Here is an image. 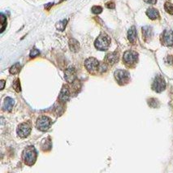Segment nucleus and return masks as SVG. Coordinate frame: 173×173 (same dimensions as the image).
Instances as JSON below:
<instances>
[{
    "instance_id": "1",
    "label": "nucleus",
    "mask_w": 173,
    "mask_h": 173,
    "mask_svg": "<svg viewBox=\"0 0 173 173\" xmlns=\"http://www.w3.org/2000/svg\"><path fill=\"white\" fill-rule=\"evenodd\" d=\"M111 38L105 34H101L94 42V46L98 50H106L110 46Z\"/></svg>"
},
{
    "instance_id": "2",
    "label": "nucleus",
    "mask_w": 173,
    "mask_h": 173,
    "mask_svg": "<svg viewBox=\"0 0 173 173\" xmlns=\"http://www.w3.org/2000/svg\"><path fill=\"white\" fill-rule=\"evenodd\" d=\"M23 159L25 164L32 166L37 159V151L34 146H29L23 152Z\"/></svg>"
},
{
    "instance_id": "3",
    "label": "nucleus",
    "mask_w": 173,
    "mask_h": 173,
    "mask_svg": "<svg viewBox=\"0 0 173 173\" xmlns=\"http://www.w3.org/2000/svg\"><path fill=\"white\" fill-rule=\"evenodd\" d=\"M165 88H166V82H165L164 77L160 75L156 76V77L154 78V82H153V85H152L153 90L157 93H161L165 90Z\"/></svg>"
},
{
    "instance_id": "4",
    "label": "nucleus",
    "mask_w": 173,
    "mask_h": 173,
    "mask_svg": "<svg viewBox=\"0 0 173 173\" xmlns=\"http://www.w3.org/2000/svg\"><path fill=\"white\" fill-rule=\"evenodd\" d=\"M115 80L119 82V84L120 85H124L125 83H127L129 79V73L125 71V70H116L114 73Z\"/></svg>"
},
{
    "instance_id": "5",
    "label": "nucleus",
    "mask_w": 173,
    "mask_h": 173,
    "mask_svg": "<svg viewBox=\"0 0 173 173\" xmlns=\"http://www.w3.org/2000/svg\"><path fill=\"white\" fill-rule=\"evenodd\" d=\"M51 125V120L47 116H41L37 121V128L40 131H46Z\"/></svg>"
},
{
    "instance_id": "6",
    "label": "nucleus",
    "mask_w": 173,
    "mask_h": 173,
    "mask_svg": "<svg viewBox=\"0 0 173 173\" xmlns=\"http://www.w3.org/2000/svg\"><path fill=\"white\" fill-rule=\"evenodd\" d=\"M99 62L95 58H88L85 61V66L86 67V69L90 72H94L98 70V67H99Z\"/></svg>"
},
{
    "instance_id": "7",
    "label": "nucleus",
    "mask_w": 173,
    "mask_h": 173,
    "mask_svg": "<svg viewBox=\"0 0 173 173\" xmlns=\"http://www.w3.org/2000/svg\"><path fill=\"white\" fill-rule=\"evenodd\" d=\"M31 133V126L28 123H22L17 128V134L21 138L27 137Z\"/></svg>"
},
{
    "instance_id": "8",
    "label": "nucleus",
    "mask_w": 173,
    "mask_h": 173,
    "mask_svg": "<svg viewBox=\"0 0 173 173\" xmlns=\"http://www.w3.org/2000/svg\"><path fill=\"white\" fill-rule=\"evenodd\" d=\"M138 59V54L133 50H127L125 51L123 56V59L125 63L128 64H133L137 61Z\"/></svg>"
},
{
    "instance_id": "9",
    "label": "nucleus",
    "mask_w": 173,
    "mask_h": 173,
    "mask_svg": "<svg viewBox=\"0 0 173 173\" xmlns=\"http://www.w3.org/2000/svg\"><path fill=\"white\" fill-rule=\"evenodd\" d=\"M162 41L165 46H171L173 45V32L172 30H164L162 35Z\"/></svg>"
},
{
    "instance_id": "10",
    "label": "nucleus",
    "mask_w": 173,
    "mask_h": 173,
    "mask_svg": "<svg viewBox=\"0 0 173 173\" xmlns=\"http://www.w3.org/2000/svg\"><path fill=\"white\" fill-rule=\"evenodd\" d=\"M64 77L65 80L68 83H73L74 81L76 80V70L73 67H68L66 69V71L64 72Z\"/></svg>"
},
{
    "instance_id": "11",
    "label": "nucleus",
    "mask_w": 173,
    "mask_h": 173,
    "mask_svg": "<svg viewBox=\"0 0 173 173\" xmlns=\"http://www.w3.org/2000/svg\"><path fill=\"white\" fill-rule=\"evenodd\" d=\"M142 37L145 42H149L150 39L153 37V29L150 26H144L142 28Z\"/></svg>"
},
{
    "instance_id": "12",
    "label": "nucleus",
    "mask_w": 173,
    "mask_h": 173,
    "mask_svg": "<svg viewBox=\"0 0 173 173\" xmlns=\"http://www.w3.org/2000/svg\"><path fill=\"white\" fill-rule=\"evenodd\" d=\"M119 60V55L117 52H112V53L107 54L105 58V62L109 64H114Z\"/></svg>"
},
{
    "instance_id": "13",
    "label": "nucleus",
    "mask_w": 173,
    "mask_h": 173,
    "mask_svg": "<svg viewBox=\"0 0 173 173\" xmlns=\"http://www.w3.org/2000/svg\"><path fill=\"white\" fill-rule=\"evenodd\" d=\"M128 39L132 44L136 43L137 41V30L135 26H132L128 32Z\"/></svg>"
},
{
    "instance_id": "14",
    "label": "nucleus",
    "mask_w": 173,
    "mask_h": 173,
    "mask_svg": "<svg viewBox=\"0 0 173 173\" xmlns=\"http://www.w3.org/2000/svg\"><path fill=\"white\" fill-rule=\"evenodd\" d=\"M146 15H147V16L149 17V19L153 20L159 19V17H160L159 11L157 9H155V8H153V7H150L149 9H147Z\"/></svg>"
},
{
    "instance_id": "15",
    "label": "nucleus",
    "mask_w": 173,
    "mask_h": 173,
    "mask_svg": "<svg viewBox=\"0 0 173 173\" xmlns=\"http://www.w3.org/2000/svg\"><path fill=\"white\" fill-rule=\"evenodd\" d=\"M69 96H70V93H69L68 88L67 86H63L62 90L60 92V94H59V100H61L63 102L67 101L68 98H69Z\"/></svg>"
},
{
    "instance_id": "16",
    "label": "nucleus",
    "mask_w": 173,
    "mask_h": 173,
    "mask_svg": "<svg viewBox=\"0 0 173 173\" xmlns=\"http://www.w3.org/2000/svg\"><path fill=\"white\" fill-rule=\"evenodd\" d=\"M14 100L11 98H10V97L5 98L4 103H3V108H4L5 111H11V109L13 108V106H14Z\"/></svg>"
},
{
    "instance_id": "17",
    "label": "nucleus",
    "mask_w": 173,
    "mask_h": 173,
    "mask_svg": "<svg viewBox=\"0 0 173 173\" xmlns=\"http://www.w3.org/2000/svg\"><path fill=\"white\" fill-rule=\"evenodd\" d=\"M69 47L73 52H77L80 49V44L76 39L72 38L69 40Z\"/></svg>"
},
{
    "instance_id": "18",
    "label": "nucleus",
    "mask_w": 173,
    "mask_h": 173,
    "mask_svg": "<svg viewBox=\"0 0 173 173\" xmlns=\"http://www.w3.org/2000/svg\"><path fill=\"white\" fill-rule=\"evenodd\" d=\"M20 63H15L13 64L11 68H10V73L11 74H13V75H15V74H18L20 71Z\"/></svg>"
},
{
    "instance_id": "19",
    "label": "nucleus",
    "mask_w": 173,
    "mask_h": 173,
    "mask_svg": "<svg viewBox=\"0 0 173 173\" xmlns=\"http://www.w3.org/2000/svg\"><path fill=\"white\" fill-rule=\"evenodd\" d=\"M67 22V20H61V21L58 22L57 24H56V28H57L58 30H59V31H63V30L65 29Z\"/></svg>"
},
{
    "instance_id": "20",
    "label": "nucleus",
    "mask_w": 173,
    "mask_h": 173,
    "mask_svg": "<svg viewBox=\"0 0 173 173\" xmlns=\"http://www.w3.org/2000/svg\"><path fill=\"white\" fill-rule=\"evenodd\" d=\"M148 104L152 108H157L159 106V101L156 98H149V100H148Z\"/></svg>"
},
{
    "instance_id": "21",
    "label": "nucleus",
    "mask_w": 173,
    "mask_h": 173,
    "mask_svg": "<svg viewBox=\"0 0 173 173\" xmlns=\"http://www.w3.org/2000/svg\"><path fill=\"white\" fill-rule=\"evenodd\" d=\"M164 9L165 11L169 13V14L173 15V4L172 3H168V2H167V3H165V4H164Z\"/></svg>"
},
{
    "instance_id": "22",
    "label": "nucleus",
    "mask_w": 173,
    "mask_h": 173,
    "mask_svg": "<svg viewBox=\"0 0 173 173\" xmlns=\"http://www.w3.org/2000/svg\"><path fill=\"white\" fill-rule=\"evenodd\" d=\"M1 23H2V29H1V33H3L4 31V29L7 27V19L5 17L3 14H1Z\"/></svg>"
},
{
    "instance_id": "23",
    "label": "nucleus",
    "mask_w": 173,
    "mask_h": 173,
    "mask_svg": "<svg viewBox=\"0 0 173 173\" xmlns=\"http://www.w3.org/2000/svg\"><path fill=\"white\" fill-rule=\"evenodd\" d=\"M13 87H14L15 90L16 92H20L21 90V87H20V79H16L13 82Z\"/></svg>"
},
{
    "instance_id": "24",
    "label": "nucleus",
    "mask_w": 173,
    "mask_h": 173,
    "mask_svg": "<svg viewBox=\"0 0 173 173\" xmlns=\"http://www.w3.org/2000/svg\"><path fill=\"white\" fill-rule=\"evenodd\" d=\"M91 11L94 14H100L102 11V7L100 6H94L92 7Z\"/></svg>"
},
{
    "instance_id": "25",
    "label": "nucleus",
    "mask_w": 173,
    "mask_h": 173,
    "mask_svg": "<svg viewBox=\"0 0 173 173\" xmlns=\"http://www.w3.org/2000/svg\"><path fill=\"white\" fill-rule=\"evenodd\" d=\"M39 54H40V51H39L38 50L34 48L31 50L29 55H30V57L31 58H35V57H37L38 55H39Z\"/></svg>"
},
{
    "instance_id": "26",
    "label": "nucleus",
    "mask_w": 173,
    "mask_h": 173,
    "mask_svg": "<svg viewBox=\"0 0 173 173\" xmlns=\"http://www.w3.org/2000/svg\"><path fill=\"white\" fill-rule=\"evenodd\" d=\"M107 69V67L105 63H100L99 67H98V71H100L101 72H105Z\"/></svg>"
},
{
    "instance_id": "27",
    "label": "nucleus",
    "mask_w": 173,
    "mask_h": 173,
    "mask_svg": "<svg viewBox=\"0 0 173 173\" xmlns=\"http://www.w3.org/2000/svg\"><path fill=\"white\" fill-rule=\"evenodd\" d=\"M106 7L107 8H109V9H114L115 7V4L114 2H108V3H106Z\"/></svg>"
},
{
    "instance_id": "28",
    "label": "nucleus",
    "mask_w": 173,
    "mask_h": 173,
    "mask_svg": "<svg viewBox=\"0 0 173 173\" xmlns=\"http://www.w3.org/2000/svg\"><path fill=\"white\" fill-rule=\"evenodd\" d=\"M144 1L149 4H155L157 3V0H144Z\"/></svg>"
},
{
    "instance_id": "29",
    "label": "nucleus",
    "mask_w": 173,
    "mask_h": 173,
    "mask_svg": "<svg viewBox=\"0 0 173 173\" xmlns=\"http://www.w3.org/2000/svg\"><path fill=\"white\" fill-rule=\"evenodd\" d=\"M0 83H1V85H2V86H1V90H3V89H4L5 81H3V80H2V81H0Z\"/></svg>"
}]
</instances>
